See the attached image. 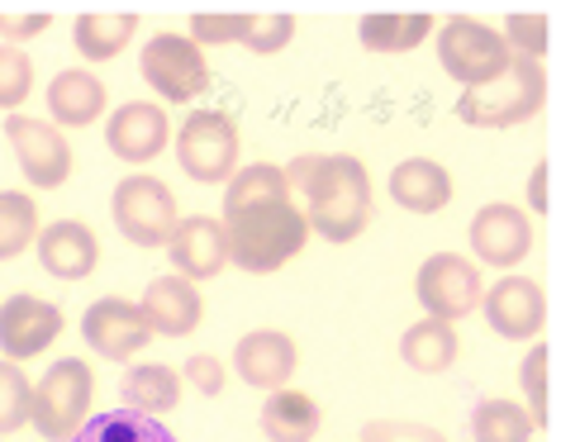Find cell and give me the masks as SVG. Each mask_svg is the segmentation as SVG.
I'll return each instance as SVG.
<instances>
[{"label":"cell","instance_id":"obj_1","mask_svg":"<svg viewBox=\"0 0 561 442\" xmlns=\"http://www.w3.org/2000/svg\"><path fill=\"white\" fill-rule=\"evenodd\" d=\"M286 186L305 196V224L329 243H353L371 224V176L353 153H300Z\"/></svg>","mask_w":561,"mask_h":442},{"label":"cell","instance_id":"obj_2","mask_svg":"<svg viewBox=\"0 0 561 442\" xmlns=\"http://www.w3.org/2000/svg\"><path fill=\"white\" fill-rule=\"evenodd\" d=\"M224 239H229V261L248 276H272L290 257L305 253L310 243V224L296 205H257V210L224 219Z\"/></svg>","mask_w":561,"mask_h":442},{"label":"cell","instance_id":"obj_3","mask_svg":"<svg viewBox=\"0 0 561 442\" xmlns=\"http://www.w3.org/2000/svg\"><path fill=\"white\" fill-rule=\"evenodd\" d=\"M547 101V72L533 58H510V67L457 101V119L471 129H514L533 119Z\"/></svg>","mask_w":561,"mask_h":442},{"label":"cell","instance_id":"obj_4","mask_svg":"<svg viewBox=\"0 0 561 442\" xmlns=\"http://www.w3.org/2000/svg\"><path fill=\"white\" fill-rule=\"evenodd\" d=\"M91 399H95V376L81 357H62L48 367V376L34 385V414L30 423L38 428V438L67 442L81 423L91 419Z\"/></svg>","mask_w":561,"mask_h":442},{"label":"cell","instance_id":"obj_5","mask_svg":"<svg viewBox=\"0 0 561 442\" xmlns=\"http://www.w3.org/2000/svg\"><path fill=\"white\" fill-rule=\"evenodd\" d=\"M238 124L224 109H191L176 129V162L195 182H229L238 172Z\"/></svg>","mask_w":561,"mask_h":442},{"label":"cell","instance_id":"obj_6","mask_svg":"<svg viewBox=\"0 0 561 442\" xmlns=\"http://www.w3.org/2000/svg\"><path fill=\"white\" fill-rule=\"evenodd\" d=\"M138 77L172 105H191L209 91V62L186 34H152L138 53Z\"/></svg>","mask_w":561,"mask_h":442},{"label":"cell","instance_id":"obj_7","mask_svg":"<svg viewBox=\"0 0 561 442\" xmlns=\"http://www.w3.org/2000/svg\"><path fill=\"white\" fill-rule=\"evenodd\" d=\"M438 62L453 81L476 91L510 67V48H504V38L490 30V24L471 20V15H453L438 30Z\"/></svg>","mask_w":561,"mask_h":442},{"label":"cell","instance_id":"obj_8","mask_svg":"<svg viewBox=\"0 0 561 442\" xmlns=\"http://www.w3.org/2000/svg\"><path fill=\"white\" fill-rule=\"evenodd\" d=\"M110 210H115V229L134 247H167V239H172L176 224H181L176 196L158 182V176H124L115 186Z\"/></svg>","mask_w":561,"mask_h":442},{"label":"cell","instance_id":"obj_9","mask_svg":"<svg viewBox=\"0 0 561 442\" xmlns=\"http://www.w3.org/2000/svg\"><path fill=\"white\" fill-rule=\"evenodd\" d=\"M414 295H419V305L428 310V319L453 324V319H467L471 310H481L485 286H481L476 261L457 257V253H433L414 276Z\"/></svg>","mask_w":561,"mask_h":442},{"label":"cell","instance_id":"obj_10","mask_svg":"<svg viewBox=\"0 0 561 442\" xmlns=\"http://www.w3.org/2000/svg\"><path fill=\"white\" fill-rule=\"evenodd\" d=\"M5 138H10V148H15L24 182L34 190H58L67 176H72V143H67L53 124L30 119V115H10Z\"/></svg>","mask_w":561,"mask_h":442},{"label":"cell","instance_id":"obj_11","mask_svg":"<svg viewBox=\"0 0 561 442\" xmlns=\"http://www.w3.org/2000/svg\"><path fill=\"white\" fill-rule=\"evenodd\" d=\"M81 338H87L91 352H101L105 362H129L134 352L148 348L152 328L144 319V310L134 305V300H95V305L81 314Z\"/></svg>","mask_w":561,"mask_h":442},{"label":"cell","instance_id":"obj_12","mask_svg":"<svg viewBox=\"0 0 561 442\" xmlns=\"http://www.w3.org/2000/svg\"><path fill=\"white\" fill-rule=\"evenodd\" d=\"M62 334V310L38 295H10L0 305V352L10 362H30L44 348H53Z\"/></svg>","mask_w":561,"mask_h":442},{"label":"cell","instance_id":"obj_13","mask_svg":"<svg viewBox=\"0 0 561 442\" xmlns=\"http://www.w3.org/2000/svg\"><path fill=\"white\" fill-rule=\"evenodd\" d=\"M481 310L490 328L500 338H514V342H528L542 334V319H547V295L533 276H504L495 281V290L481 295Z\"/></svg>","mask_w":561,"mask_h":442},{"label":"cell","instance_id":"obj_14","mask_svg":"<svg viewBox=\"0 0 561 442\" xmlns=\"http://www.w3.org/2000/svg\"><path fill=\"white\" fill-rule=\"evenodd\" d=\"M105 143H110V153H115L119 162H129V167H138V162H152L167 143H172L167 109L152 105V101L119 105L115 115H110V124H105Z\"/></svg>","mask_w":561,"mask_h":442},{"label":"cell","instance_id":"obj_15","mask_svg":"<svg viewBox=\"0 0 561 442\" xmlns=\"http://www.w3.org/2000/svg\"><path fill=\"white\" fill-rule=\"evenodd\" d=\"M296 338L280 334V328H252L238 338L233 348V371L243 376L252 391H286V381L296 376Z\"/></svg>","mask_w":561,"mask_h":442},{"label":"cell","instance_id":"obj_16","mask_svg":"<svg viewBox=\"0 0 561 442\" xmlns=\"http://www.w3.org/2000/svg\"><path fill=\"white\" fill-rule=\"evenodd\" d=\"M138 310H144L152 334H162V338H186L205 319L201 290H195V281H186V276H176V271L172 276H152L144 300H138Z\"/></svg>","mask_w":561,"mask_h":442},{"label":"cell","instance_id":"obj_17","mask_svg":"<svg viewBox=\"0 0 561 442\" xmlns=\"http://www.w3.org/2000/svg\"><path fill=\"white\" fill-rule=\"evenodd\" d=\"M471 253L490 267H514L533 253V224L518 205H485L471 219Z\"/></svg>","mask_w":561,"mask_h":442},{"label":"cell","instance_id":"obj_18","mask_svg":"<svg viewBox=\"0 0 561 442\" xmlns=\"http://www.w3.org/2000/svg\"><path fill=\"white\" fill-rule=\"evenodd\" d=\"M167 257H172L176 276H186V281H209V276L224 271V261H229V239H224V224L209 214H191L181 219L176 233L167 239Z\"/></svg>","mask_w":561,"mask_h":442},{"label":"cell","instance_id":"obj_19","mask_svg":"<svg viewBox=\"0 0 561 442\" xmlns=\"http://www.w3.org/2000/svg\"><path fill=\"white\" fill-rule=\"evenodd\" d=\"M101 261V239L81 219H58L38 233V267L58 281H87Z\"/></svg>","mask_w":561,"mask_h":442},{"label":"cell","instance_id":"obj_20","mask_svg":"<svg viewBox=\"0 0 561 442\" xmlns=\"http://www.w3.org/2000/svg\"><path fill=\"white\" fill-rule=\"evenodd\" d=\"M386 190H390V200L410 214H438L453 205V176L433 158H404L400 167L390 172Z\"/></svg>","mask_w":561,"mask_h":442},{"label":"cell","instance_id":"obj_21","mask_svg":"<svg viewBox=\"0 0 561 442\" xmlns=\"http://www.w3.org/2000/svg\"><path fill=\"white\" fill-rule=\"evenodd\" d=\"M105 81L95 72H81V67H67V72H58L48 81V109L53 119L67 124V129H87V124H95L105 115Z\"/></svg>","mask_w":561,"mask_h":442},{"label":"cell","instance_id":"obj_22","mask_svg":"<svg viewBox=\"0 0 561 442\" xmlns=\"http://www.w3.org/2000/svg\"><path fill=\"white\" fill-rule=\"evenodd\" d=\"M319 423H324V409L305 391H272L257 414V428L266 433V442H310L319 433Z\"/></svg>","mask_w":561,"mask_h":442},{"label":"cell","instance_id":"obj_23","mask_svg":"<svg viewBox=\"0 0 561 442\" xmlns=\"http://www.w3.org/2000/svg\"><path fill=\"white\" fill-rule=\"evenodd\" d=\"M119 395H124L129 409L162 419V414H172L181 405V376L167 362H138V367L124 371Z\"/></svg>","mask_w":561,"mask_h":442},{"label":"cell","instance_id":"obj_24","mask_svg":"<svg viewBox=\"0 0 561 442\" xmlns=\"http://www.w3.org/2000/svg\"><path fill=\"white\" fill-rule=\"evenodd\" d=\"M67 442H176V433L162 419H152V414H138L129 405H119V409L91 414Z\"/></svg>","mask_w":561,"mask_h":442},{"label":"cell","instance_id":"obj_25","mask_svg":"<svg viewBox=\"0 0 561 442\" xmlns=\"http://www.w3.org/2000/svg\"><path fill=\"white\" fill-rule=\"evenodd\" d=\"M428 34H433L428 10H414V15L376 10V15H362V24H357V38H362L367 53H414Z\"/></svg>","mask_w":561,"mask_h":442},{"label":"cell","instance_id":"obj_26","mask_svg":"<svg viewBox=\"0 0 561 442\" xmlns=\"http://www.w3.org/2000/svg\"><path fill=\"white\" fill-rule=\"evenodd\" d=\"M457 352H461L457 328L443 324V319H419L414 328H404V338H400L404 367H414L419 376H438V371H447L457 362Z\"/></svg>","mask_w":561,"mask_h":442},{"label":"cell","instance_id":"obj_27","mask_svg":"<svg viewBox=\"0 0 561 442\" xmlns=\"http://www.w3.org/2000/svg\"><path fill=\"white\" fill-rule=\"evenodd\" d=\"M286 200H290L286 172L272 167V162H252V167H238L229 176V190H224V219L257 210V205H286Z\"/></svg>","mask_w":561,"mask_h":442},{"label":"cell","instance_id":"obj_28","mask_svg":"<svg viewBox=\"0 0 561 442\" xmlns=\"http://www.w3.org/2000/svg\"><path fill=\"white\" fill-rule=\"evenodd\" d=\"M138 34V15H101V10H91V15H81L72 24V44L87 62H110L115 53L129 48V38Z\"/></svg>","mask_w":561,"mask_h":442},{"label":"cell","instance_id":"obj_29","mask_svg":"<svg viewBox=\"0 0 561 442\" xmlns=\"http://www.w3.org/2000/svg\"><path fill=\"white\" fill-rule=\"evenodd\" d=\"M38 239V205L24 190H0V261H15Z\"/></svg>","mask_w":561,"mask_h":442},{"label":"cell","instance_id":"obj_30","mask_svg":"<svg viewBox=\"0 0 561 442\" xmlns=\"http://www.w3.org/2000/svg\"><path fill=\"white\" fill-rule=\"evenodd\" d=\"M471 438L476 442H528L533 419L514 399H481V405L471 409Z\"/></svg>","mask_w":561,"mask_h":442},{"label":"cell","instance_id":"obj_31","mask_svg":"<svg viewBox=\"0 0 561 442\" xmlns=\"http://www.w3.org/2000/svg\"><path fill=\"white\" fill-rule=\"evenodd\" d=\"M34 414V385L15 362H0V433H20Z\"/></svg>","mask_w":561,"mask_h":442},{"label":"cell","instance_id":"obj_32","mask_svg":"<svg viewBox=\"0 0 561 442\" xmlns=\"http://www.w3.org/2000/svg\"><path fill=\"white\" fill-rule=\"evenodd\" d=\"M547 367H552V352H547V342H533V352L518 362V385H524L528 395V419L533 428H547V405H552V395H547Z\"/></svg>","mask_w":561,"mask_h":442},{"label":"cell","instance_id":"obj_33","mask_svg":"<svg viewBox=\"0 0 561 442\" xmlns=\"http://www.w3.org/2000/svg\"><path fill=\"white\" fill-rule=\"evenodd\" d=\"M34 91V62L15 44H0V109H15Z\"/></svg>","mask_w":561,"mask_h":442},{"label":"cell","instance_id":"obj_34","mask_svg":"<svg viewBox=\"0 0 561 442\" xmlns=\"http://www.w3.org/2000/svg\"><path fill=\"white\" fill-rule=\"evenodd\" d=\"M252 24H257V15H191V44H248Z\"/></svg>","mask_w":561,"mask_h":442},{"label":"cell","instance_id":"obj_35","mask_svg":"<svg viewBox=\"0 0 561 442\" xmlns=\"http://www.w3.org/2000/svg\"><path fill=\"white\" fill-rule=\"evenodd\" d=\"M504 48H510V58H533L542 62L547 53V20L542 15H510L504 20Z\"/></svg>","mask_w":561,"mask_h":442},{"label":"cell","instance_id":"obj_36","mask_svg":"<svg viewBox=\"0 0 561 442\" xmlns=\"http://www.w3.org/2000/svg\"><path fill=\"white\" fill-rule=\"evenodd\" d=\"M362 442H447V433L428 423H410V419H371L362 428Z\"/></svg>","mask_w":561,"mask_h":442},{"label":"cell","instance_id":"obj_37","mask_svg":"<svg viewBox=\"0 0 561 442\" xmlns=\"http://www.w3.org/2000/svg\"><path fill=\"white\" fill-rule=\"evenodd\" d=\"M296 38V15H257V24H252L248 34V53H257V58H266V53H280Z\"/></svg>","mask_w":561,"mask_h":442},{"label":"cell","instance_id":"obj_38","mask_svg":"<svg viewBox=\"0 0 561 442\" xmlns=\"http://www.w3.org/2000/svg\"><path fill=\"white\" fill-rule=\"evenodd\" d=\"M186 381H191L201 395L215 399V395L224 391V381H229V367H224L219 357H209V352H195L191 362H186Z\"/></svg>","mask_w":561,"mask_h":442},{"label":"cell","instance_id":"obj_39","mask_svg":"<svg viewBox=\"0 0 561 442\" xmlns=\"http://www.w3.org/2000/svg\"><path fill=\"white\" fill-rule=\"evenodd\" d=\"M53 24L48 10H24V15H10V10H0V38H38Z\"/></svg>","mask_w":561,"mask_h":442},{"label":"cell","instance_id":"obj_40","mask_svg":"<svg viewBox=\"0 0 561 442\" xmlns=\"http://www.w3.org/2000/svg\"><path fill=\"white\" fill-rule=\"evenodd\" d=\"M547 176H552V162H542V167L528 176V200H533V214H547Z\"/></svg>","mask_w":561,"mask_h":442}]
</instances>
